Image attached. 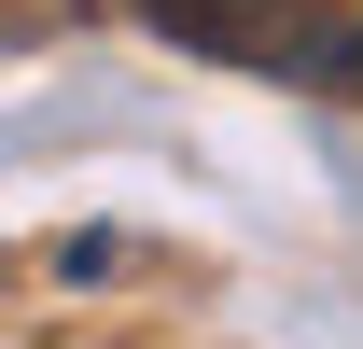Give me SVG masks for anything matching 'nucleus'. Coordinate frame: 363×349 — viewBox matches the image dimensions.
Instances as JSON below:
<instances>
[{
  "label": "nucleus",
  "instance_id": "obj_1",
  "mask_svg": "<svg viewBox=\"0 0 363 349\" xmlns=\"http://www.w3.org/2000/svg\"><path fill=\"white\" fill-rule=\"evenodd\" d=\"M140 28L182 56H224V70H266V84L363 98V14L335 0H140Z\"/></svg>",
  "mask_w": 363,
  "mask_h": 349
}]
</instances>
